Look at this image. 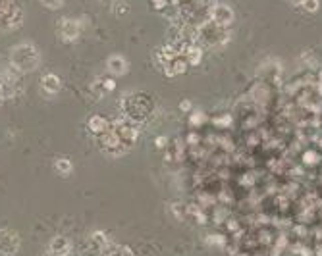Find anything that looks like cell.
I'll return each mask as SVG.
<instances>
[{
  "instance_id": "d6986e66",
  "label": "cell",
  "mask_w": 322,
  "mask_h": 256,
  "mask_svg": "<svg viewBox=\"0 0 322 256\" xmlns=\"http://www.w3.org/2000/svg\"><path fill=\"white\" fill-rule=\"evenodd\" d=\"M152 4H154L156 8H164V6H166V0H152Z\"/></svg>"
},
{
  "instance_id": "30bf717a",
  "label": "cell",
  "mask_w": 322,
  "mask_h": 256,
  "mask_svg": "<svg viewBox=\"0 0 322 256\" xmlns=\"http://www.w3.org/2000/svg\"><path fill=\"white\" fill-rule=\"evenodd\" d=\"M54 168H56V171L60 173V175H70L72 173V170H74V164L70 162L68 158H58L56 162H54Z\"/></svg>"
},
{
  "instance_id": "3957f363",
  "label": "cell",
  "mask_w": 322,
  "mask_h": 256,
  "mask_svg": "<svg viewBox=\"0 0 322 256\" xmlns=\"http://www.w3.org/2000/svg\"><path fill=\"white\" fill-rule=\"evenodd\" d=\"M60 33H62V39L66 43H74L81 35V25H79L77 20L66 18V20L60 22Z\"/></svg>"
},
{
  "instance_id": "2e32d148",
  "label": "cell",
  "mask_w": 322,
  "mask_h": 256,
  "mask_svg": "<svg viewBox=\"0 0 322 256\" xmlns=\"http://www.w3.org/2000/svg\"><path fill=\"white\" fill-rule=\"evenodd\" d=\"M201 120H203V114H193V116H191V123H193V125H199Z\"/></svg>"
},
{
  "instance_id": "7a4b0ae2",
  "label": "cell",
  "mask_w": 322,
  "mask_h": 256,
  "mask_svg": "<svg viewBox=\"0 0 322 256\" xmlns=\"http://www.w3.org/2000/svg\"><path fill=\"white\" fill-rule=\"evenodd\" d=\"M20 235L14 229H0V252L12 256L20 250Z\"/></svg>"
},
{
  "instance_id": "52a82bcc",
  "label": "cell",
  "mask_w": 322,
  "mask_h": 256,
  "mask_svg": "<svg viewBox=\"0 0 322 256\" xmlns=\"http://www.w3.org/2000/svg\"><path fill=\"white\" fill-rule=\"evenodd\" d=\"M106 68H108V72L114 73V75H124L127 72V60H125L124 56H120V54H114L108 58L106 62Z\"/></svg>"
},
{
  "instance_id": "7c38bea8",
  "label": "cell",
  "mask_w": 322,
  "mask_h": 256,
  "mask_svg": "<svg viewBox=\"0 0 322 256\" xmlns=\"http://www.w3.org/2000/svg\"><path fill=\"white\" fill-rule=\"evenodd\" d=\"M203 58V52L199 49H189V56H187V62L189 64H193V66H197L199 62Z\"/></svg>"
},
{
  "instance_id": "e0dca14e",
  "label": "cell",
  "mask_w": 322,
  "mask_h": 256,
  "mask_svg": "<svg viewBox=\"0 0 322 256\" xmlns=\"http://www.w3.org/2000/svg\"><path fill=\"white\" fill-rule=\"evenodd\" d=\"M154 145H156V146H160V148H162V146H166V145H168V141H166V137H158V139L154 141Z\"/></svg>"
},
{
  "instance_id": "9a60e30c",
  "label": "cell",
  "mask_w": 322,
  "mask_h": 256,
  "mask_svg": "<svg viewBox=\"0 0 322 256\" xmlns=\"http://www.w3.org/2000/svg\"><path fill=\"white\" fill-rule=\"evenodd\" d=\"M180 110H182V112H189V110H191V102H189V100L180 102Z\"/></svg>"
},
{
  "instance_id": "6da1fadb",
  "label": "cell",
  "mask_w": 322,
  "mask_h": 256,
  "mask_svg": "<svg viewBox=\"0 0 322 256\" xmlns=\"http://www.w3.org/2000/svg\"><path fill=\"white\" fill-rule=\"evenodd\" d=\"M39 50L35 45L31 43H22V45H16L10 52V64H12L14 70L22 73L33 72L35 68L39 66Z\"/></svg>"
},
{
  "instance_id": "ac0fdd59",
  "label": "cell",
  "mask_w": 322,
  "mask_h": 256,
  "mask_svg": "<svg viewBox=\"0 0 322 256\" xmlns=\"http://www.w3.org/2000/svg\"><path fill=\"white\" fill-rule=\"evenodd\" d=\"M104 87H106V91H114V89H116V83H114L112 79H106V81H104Z\"/></svg>"
},
{
  "instance_id": "5b68a950",
  "label": "cell",
  "mask_w": 322,
  "mask_h": 256,
  "mask_svg": "<svg viewBox=\"0 0 322 256\" xmlns=\"http://www.w3.org/2000/svg\"><path fill=\"white\" fill-rule=\"evenodd\" d=\"M99 145L104 148V150H116L118 146L122 145V139H120V135L116 133V129L110 127V129H106L104 133L99 135Z\"/></svg>"
},
{
  "instance_id": "8fae6325",
  "label": "cell",
  "mask_w": 322,
  "mask_h": 256,
  "mask_svg": "<svg viewBox=\"0 0 322 256\" xmlns=\"http://www.w3.org/2000/svg\"><path fill=\"white\" fill-rule=\"evenodd\" d=\"M93 241L99 244L100 248H106V246H110V241H108V237L104 235V231H95V233H93Z\"/></svg>"
},
{
  "instance_id": "ffe728a7",
  "label": "cell",
  "mask_w": 322,
  "mask_h": 256,
  "mask_svg": "<svg viewBox=\"0 0 322 256\" xmlns=\"http://www.w3.org/2000/svg\"><path fill=\"white\" fill-rule=\"evenodd\" d=\"M318 89H320V95H322V85H320V87H318Z\"/></svg>"
},
{
  "instance_id": "8992f818",
  "label": "cell",
  "mask_w": 322,
  "mask_h": 256,
  "mask_svg": "<svg viewBox=\"0 0 322 256\" xmlns=\"http://www.w3.org/2000/svg\"><path fill=\"white\" fill-rule=\"evenodd\" d=\"M39 85H41V89H43L45 93L56 95V93L62 89V81H60V77H58L56 73H45V75L41 77Z\"/></svg>"
},
{
  "instance_id": "277c9868",
  "label": "cell",
  "mask_w": 322,
  "mask_h": 256,
  "mask_svg": "<svg viewBox=\"0 0 322 256\" xmlns=\"http://www.w3.org/2000/svg\"><path fill=\"white\" fill-rule=\"evenodd\" d=\"M72 252V241L66 237H54L49 243V254L52 256H68Z\"/></svg>"
},
{
  "instance_id": "9c48e42d",
  "label": "cell",
  "mask_w": 322,
  "mask_h": 256,
  "mask_svg": "<svg viewBox=\"0 0 322 256\" xmlns=\"http://www.w3.org/2000/svg\"><path fill=\"white\" fill-rule=\"evenodd\" d=\"M108 120L104 118V116H91L89 118V123H87V127L93 131V133H97V135H100V133H104L106 129H110V125H108Z\"/></svg>"
},
{
  "instance_id": "ba28073f",
  "label": "cell",
  "mask_w": 322,
  "mask_h": 256,
  "mask_svg": "<svg viewBox=\"0 0 322 256\" xmlns=\"http://www.w3.org/2000/svg\"><path fill=\"white\" fill-rule=\"evenodd\" d=\"M114 129H116V133L120 135V139H122V143L127 141V143H133L137 139V129L135 127H131V125H127L124 122H116L114 123Z\"/></svg>"
},
{
  "instance_id": "4fadbf2b",
  "label": "cell",
  "mask_w": 322,
  "mask_h": 256,
  "mask_svg": "<svg viewBox=\"0 0 322 256\" xmlns=\"http://www.w3.org/2000/svg\"><path fill=\"white\" fill-rule=\"evenodd\" d=\"M41 4L49 10H58V8H62L64 0H41Z\"/></svg>"
},
{
  "instance_id": "5bb4252c",
  "label": "cell",
  "mask_w": 322,
  "mask_h": 256,
  "mask_svg": "<svg viewBox=\"0 0 322 256\" xmlns=\"http://www.w3.org/2000/svg\"><path fill=\"white\" fill-rule=\"evenodd\" d=\"M207 243H211V244H220V246H224V243H226V239H224L222 235H211V237H207Z\"/></svg>"
}]
</instances>
